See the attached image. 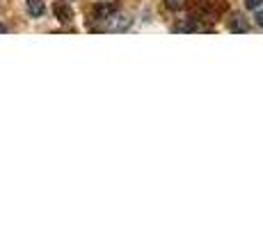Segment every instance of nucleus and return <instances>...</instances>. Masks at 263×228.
I'll return each instance as SVG.
<instances>
[{
    "label": "nucleus",
    "instance_id": "obj_3",
    "mask_svg": "<svg viewBox=\"0 0 263 228\" xmlns=\"http://www.w3.org/2000/svg\"><path fill=\"white\" fill-rule=\"evenodd\" d=\"M53 14L60 23H71L73 21V9L69 7V3H64V0H58V3L53 5Z\"/></svg>",
    "mask_w": 263,
    "mask_h": 228
},
{
    "label": "nucleus",
    "instance_id": "obj_9",
    "mask_svg": "<svg viewBox=\"0 0 263 228\" xmlns=\"http://www.w3.org/2000/svg\"><path fill=\"white\" fill-rule=\"evenodd\" d=\"M0 32H7V28H5V25H0Z\"/></svg>",
    "mask_w": 263,
    "mask_h": 228
},
{
    "label": "nucleus",
    "instance_id": "obj_1",
    "mask_svg": "<svg viewBox=\"0 0 263 228\" xmlns=\"http://www.w3.org/2000/svg\"><path fill=\"white\" fill-rule=\"evenodd\" d=\"M119 12V5L117 3H96L94 5V21H101L105 25V21H108L112 14H117Z\"/></svg>",
    "mask_w": 263,
    "mask_h": 228
},
{
    "label": "nucleus",
    "instance_id": "obj_8",
    "mask_svg": "<svg viewBox=\"0 0 263 228\" xmlns=\"http://www.w3.org/2000/svg\"><path fill=\"white\" fill-rule=\"evenodd\" d=\"M256 23H259L261 28H263V9H261V7L256 9Z\"/></svg>",
    "mask_w": 263,
    "mask_h": 228
},
{
    "label": "nucleus",
    "instance_id": "obj_5",
    "mask_svg": "<svg viewBox=\"0 0 263 228\" xmlns=\"http://www.w3.org/2000/svg\"><path fill=\"white\" fill-rule=\"evenodd\" d=\"M25 9L30 16H42L46 12V5H44V0H25Z\"/></svg>",
    "mask_w": 263,
    "mask_h": 228
},
{
    "label": "nucleus",
    "instance_id": "obj_4",
    "mask_svg": "<svg viewBox=\"0 0 263 228\" xmlns=\"http://www.w3.org/2000/svg\"><path fill=\"white\" fill-rule=\"evenodd\" d=\"M229 30L231 32H247V30H250V23H247V18L242 16V14H234L229 21Z\"/></svg>",
    "mask_w": 263,
    "mask_h": 228
},
{
    "label": "nucleus",
    "instance_id": "obj_7",
    "mask_svg": "<svg viewBox=\"0 0 263 228\" xmlns=\"http://www.w3.org/2000/svg\"><path fill=\"white\" fill-rule=\"evenodd\" d=\"M261 5H263V0H245V7L247 9H254V12L261 7Z\"/></svg>",
    "mask_w": 263,
    "mask_h": 228
},
{
    "label": "nucleus",
    "instance_id": "obj_6",
    "mask_svg": "<svg viewBox=\"0 0 263 228\" xmlns=\"http://www.w3.org/2000/svg\"><path fill=\"white\" fill-rule=\"evenodd\" d=\"M165 7L172 9V12H179V9L185 7V0H165Z\"/></svg>",
    "mask_w": 263,
    "mask_h": 228
},
{
    "label": "nucleus",
    "instance_id": "obj_2",
    "mask_svg": "<svg viewBox=\"0 0 263 228\" xmlns=\"http://www.w3.org/2000/svg\"><path fill=\"white\" fill-rule=\"evenodd\" d=\"M105 30H110V32H124V30L130 28V16H126V14H112V16L105 21L103 25Z\"/></svg>",
    "mask_w": 263,
    "mask_h": 228
}]
</instances>
